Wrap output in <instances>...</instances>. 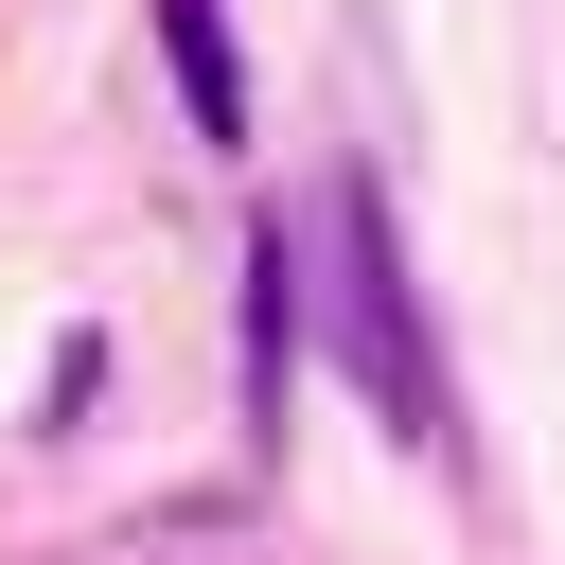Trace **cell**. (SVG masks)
I'll return each mask as SVG.
<instances>
[{
    "mask_svg": "<svg viewBox=\"0 0 565 565\" xmlns=\"http://www.w3.org/2000/svg\"><path fill=\"white\" fill-rule=\"evenodd\" d=\"M335 353H353V388H371L406 441H441V353H424L406 230H388V194H371V177H335Z\"/></svg>",
    "mask_w": 565,
    "mask_h": 565,
    "instance_id": "obj_1",
    "label": "cell"
},
{
    "mask_svg": "<svg viewBox=\"0 0 565 565\" xmlns=\"http://www.w3.org/2000/svg\"><path fill=\"white\" fill-rule=\"evenodd\" d=\"M282 353H300V247L247 230V406L282 424Z\"/></svg>",
    "mask_w": 565,
    "mask_h": 565,
    "instance_id": "obj_2",
    "label": "cell"
},
{
    "mask_svg": "<svg viewBox=\"0 0 565 565\" xmlns=\"http://www.w3.org/2000/svg\"><path fill=\"white\" fill-rule=\"evenodd\" d=\"M159 53H177V106H194L212 141H247V71H230V18H212V0H159Z\"/></svg>",
    "mask_w": 565,
    "mask_h": 565,
    "instance_id": "obj_3",
    "label": "cell"
}]
</instances>
